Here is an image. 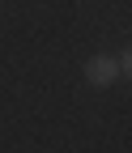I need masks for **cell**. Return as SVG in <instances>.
Instances as JSON below:
<instances>
[{"mask_svg":"<svg viewBox=\"0 0 132 153\" xmlns=\"http://www.w3.org/2000/svg\"><path fill=\"white\" fill-rule=\"evenodd\" d=\"M85 81L98 85V89L115 85L119 81V60H115V55H89V60H85Z\"/></svg>","mask_w":132,"mask_h":153,"instance_id":"obj_1","label":"cell"}]
</instances>
